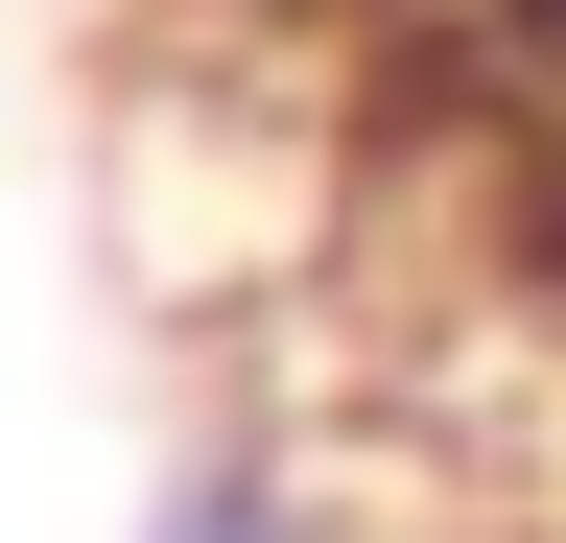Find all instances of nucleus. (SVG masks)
Instances as JSON below:
<instances>
[{
    "mask_svg": "<svg viewBox=\"0 0 566 543\" xmlns=\"http://www.w3.org/2000/svg\"><path fill=\"white\" fill-rule=\"evenodd\" d=\"M142 543H331V520H307V497H283V472H260V449H189V472H166V497H142Z\"/></svg>",
    "mask_w": 566,
    "mask_h": 543,
    "instance_id": "obj_1",
    "label": "nucleus"
},
{
    "mask_svg": "<svg viewBox=\"0 0 566 543\" xmlns=\"http://www.w3.org/2000/svg\"><path fill=\"white\" fill-rule=\"evenodd\" d=\"M472 24H495V72H520V95H543V143H566V0H472Z\"/></svg>",
    "mask_w": 566,
    "mask_h": 543,
    "instance_id": "obj_2",
    "label": "nucleus"
}]
</instances>
